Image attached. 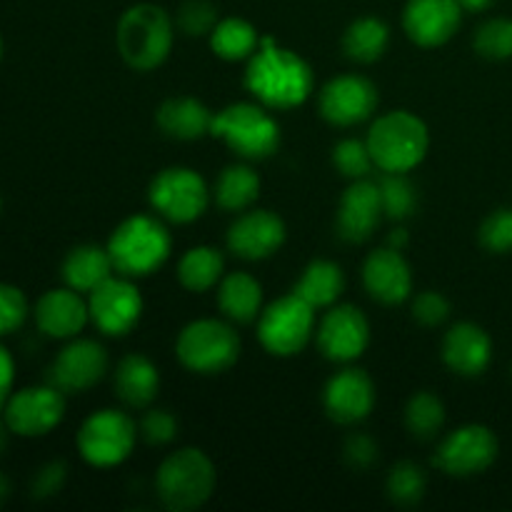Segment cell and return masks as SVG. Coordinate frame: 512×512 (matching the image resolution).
Here are the masks:
<instances>
[{"instance_id":"obj_4","label":"cell","mask_w":512,"mask_h":512,"mask_svg":"<svg viewBox=\"0 0 512 512\" xmlns=\"http://www.w3.org/2000/svg\"><path fill=\"white\" fill-rule=\"evenodd\" d=\"M173 240L168 228L153 215H130L108 240V253L115 270L128 278H145L163 268L170 258Z\"/></svg>"},{"instance_id":"obj_45","label":"cell","mask_w":512,"mask_h":512,"mask_svg":"<svg viewBox=\"0 0 512 512\" xmlns=\"http://www.w3.org/2000/svg\"><path fill=\"white\" fill-rule=\"evenodd\" d=\"M13 378H15V365L10 358L8 350L0 345V410L5 408L10 398V390H13Z\"/></svg>"},{"instance_id":"obj_25","label":"cell","mask_w":512,"mask_h":512,"mask_svg":"<svg viewBox=\"0 0 512 512\" xmlns=\"http://www.w3.org/2000/svg\"><path fill=\"white\" fill-rule=\"evenodd\" d=\"M113 388L128 408H148L160 390V373L148 355L130 353L120 358L113 373Z\"/></svg>"},{"instance_id":"obj_20","label":"cell","mask_w":512,"mask_h":512,"mask_svg":"<svg viewBox=\"0 0 512 512\" xmlns=\"http://www.w3.org/2000/svg\"><path fill=\"white\" fill-rule=\"evenodd\" d=\"M285 243V223L273 210H248L228 228V248L243 260H265Z\"/></svg>"},{"instance_id":"obj_12","label":"cell","mask_w":512,"mask_h":512,"mask_svg":"<svg viewBox=\"0 0 512 512\" xmlns=\"http://www.w3.org/2000/svg\"><path fill=\"white\" fill-rule=\"evenodd\" d=\"M88 310L90 320L100 333L120 338L140 323L143 295L128 275H120V278L110 275L105 283L88 293Z\"/></svg>"},{"instance_id":"obj_22","label":"cell","mask_w":512,"mask_h":512,"mask_svg":"<svg viewBox=\"0 0 512 512\" xmlns=\"http://www.w3.org/2000/svg\"><path fill=\"white\" fill-rule=\"evenodd\" d=\"M90 320L88 303L83 295L73 288H55L48 290L43 298L35 303V323L40 333L58 340L78 338Z\"/></svg>"},{"instance_id":"obj_37","label":"cell","mask_w":512,"mask_h":512,"mask_svg":"<svg viewBox=\"0 0 512 512\" xmlns=\"http://www.w3.org/2000/svg\"><path fill=\"white\" fill-rule=\"evenodd\" d=\"M333 165L340 175L350 180L368 178L370 170L375 168V160L370 155L368 140L345 138L333 148Z\"/></svg>"},{"instance_id":"obj_6","label":"cell","mask_w":512,"mask_h":512,"mask_svg":"<svg viewBox=\"0 0 512 512\" xmlns=\"http://www.w3.org/2000/svg\"><path fill=\"white\" fill-rule=\"evenodd\" d=\"M210 135L245 160H265L280 148V125L263 103H233L215 113Z\"/></svg>"},{"instance_id":"obj_1","label":"cell","mask_w":512,"mask_h":512,"mask_svg":"<svg viewBox=\"0 0 512 512\" xmlns=\"http://www.w3.org/2000/svg\"><path fill=\"white\" fill-rule=\"evenodd\" d=\"M245 88L265 108L290 110L303 105L315 88L313 68L293 50L275 43V38H260V48L248 58Z\"/></svg>"},{"instance_id":"obj_14","label":"cell","mask_w":512,"mask_h":512,"mask_svg":"<svg viewBox=\"0 0 512 512\" xmlns=\"http://www.w3.org/2000/svg\"><path fill=\"white\" fill-rule=\"evenodd\" d=\"M378 100L380 95L373 80L358 73H345L328 80L320 90V115L330 125L353 128L375 113Z\"/></svg>"},{"instance_id":"obj_40","label":"cell","mask_w":512,"mask_h":512,"mask_svg":"<svg viewBox=\"0 0 512 512\" xmlns=\"http://www.w3.org/2000/svg\"><path fill=\"white\" fill-rule=\"evenodd\" d=\"M28 318V300L15 285L0 283V335L15 333Z\"/></svg>"},{"instance_id":"obj_32","label":"cell","mask_w":512,"mask_h":512,"mask_svg":"<svg viewBox=\"0 0 512 512\" xmlns=\"http://www.w3.org/2000/svg\"><path fill=\"white\" fill-rule=\"evenodd\" d=\"M208 38L213 53L218 58L230 60V63H235V60H248L260 48L258 30L243 18L218 20V25H215Z\"/></svg>"},{"instance_id":"obj_19","label":"cell","mask_w":512,"mask_h":512,"mask_svg":"<svg viewBox=\"0 0 512 512\" xmlns=\"http://www.w3.org/2000/svg\"><path fill=\"white\" fill-rule=\"evenodd\" d=\"M463 8L458 0H408L403 10V28L420 48L445 45L460 28Z\"/></svg>"},{"instance_id":"obj_9","label":"cell","mask_w":512,"mask_h":512,"mask_svg":"<svg viewBox=\"0 0 512 512\" xmlns=\"http://www.w3.org/2000/svg\"><path fill=\"white\" fill-rule=\"evenodd\" d=\"M138 440L133 418L120 410H98L78 430V450L93 468H115L130 458Z\"/></svg>"},{"instance_id":"obj_29","label":"cell","mask_w":512,"mask_h":512,"mask_svg":"<svg viewBox=\"0 0 512 512\" xmlns=\"http://www.w3.org/2000/svg\"><path fill=\"white\" fill-rule=\"evenodd\" d=\"M390 45V28L385 20L375 18V15H363V18L353 20L343 35V50L350 60L355 63H375L385 55Z\"/></svg>"},{"instance_id":"obj_42","label":"cell","mask_w":512,"mask_h":512,"mask_svg":"<svg viewBox=\"0 0 512 512\" xmlns=\"http://www.w3.org/2000/svg\"><path fill=\"white\" fill-rule=\"evenodd\" d=\"M140 435L150 445H168L178 435V420L170 410H148L140 420Z\"/></svg>"},{"instance_id":"obj_36","label":"cell","mask_w":512,"mask_h":512,"mask_svg":"<svg viewBox=\"0 0 512 512\" xmlns=\"http://www.w3.org/2000/svg\"><path fill=\"white\" fill-rule=\"evenodd\" d=\"M475 53L488 60H508L512 58V20L510 18H490L475 30L473 35Z\"/></svg>"},{"instance_id":"obj_8","label":"cell","mask_w":512,"mask_h":512,"mask_svg":"<svg viewBox=\"0 0 512 512\" xmlns=\"http://www.w3.org/2000/svg\"><path fill=\"white\" fill-rule=\"evenodd\" d=\"M315 330V308L298 293H290L270 303L258 318V338L270 355L293 358L303 353Z\"/></svg>"},{"instance_id":"obj_26","label":"cell","mask_w":512,"mask_h":512,"mask_svg":"<svg viewBox=\"0 0 512 512\" xmlns=\"http://www.w3.org/2000/svg\"><path fill=\"white\" fill-rule=\"evenodd\" d=\"M218 305L230 323H253L263 313V285L248 273L225 275L218 283Z\"/></svg>"},{"instance_id":"obj_39","label":"cell","mask_w":512,"mask_h":512,"mask_svg":"<svg viewBox=\"0 0 512 512\" xmlns=\"http://www.w3.org/2000/svg\"><path fill=\"white\" fill-rule=\"evenodd\" d=\"M480 243L490 253H512V208H500L490 213L480 225Z\"/></svg>"},{"instance_id":"obj_10","label":"cell","mask_w":512,"mask_h":512,"mask_svg":"<svg viewBox=\"0 0 512 512\" xmlns=\"http://www.w3.org/2000/svg\"><path fill=\"white\" fill-rule=\"evenodd\" d=\"M148 198L155 213H160L170 223L185 225L203 218L210 203V190L195 170L175 165L155 175Z\"/></svg>"},{"instance_id":"obj_21","label":"cell","mask_w":512,"mask_h":512,"mask_svg":"<svg viewBox=\"0 0 512 512\" xmlns=\"http://www.w3.org/2000/svg\"><path fill=\"white\" fill-rule=\"evenodd\" d=\"M363 285L373 300L383 305H400L413 295V270L403 250L380 248L365 258Z\"/></svg>"},{"instance_id":"obj_5","label":"cell","mask_w":512,"mask_h":512,"mask_svg":"<svg viewBox=\"0 0 512 512\" xmlns=\"http://www.w3.org/2000/svg\"><path fill=\"white\" fill-rule=\"evenodd\" d=\"M215 465L203 450L180 448L160 463L155 488L160 500L173 512L203 508L215 490Z\"/></svg>"},{"instance_id":"obj_15","label":"cell","mask_w":512,"mask_h":512,"mask_svg":"<svg viewBox=\"0 0 512 512\" xmlns=\"http://www.w3.org/2000/svg\"><path fill=\"white\" fill-rule=\"evenodd\" d=\"M370 323L355 305H330L318 325V348L333 363H353L368 350Z\"/></svg>"},{"instance_id":"obj_18","label":"cell","mask_w":512,"mask_h":512,"mask_svg":"<svg viewBox=\"0 0 512 512\" xmlns=\"http://www.w3.org/2000/svg\"><path fill=\"white\" fill-rule=\"evenodd\" d=\"M323 408L340 425L363 423L375 408V385L365 370L345 368L328 380L323 390Z\"/></svg>"},{"instance_id":"obj_16","label":"cell","mask_w":512,"mask_h":512,"mask_svg":"<svg viewBox=\"0 0 512 512\" xmlns=\"http://www.w3.org/2000/svg\"><path fill=\"white\" fill-rule=\"evenodd\" d=\"M108 373V350L90 338H75L65 345L50 368V385L63 393H83Z\"/></svg>"},{"instance_id":"obj_27","label":"cell","mask_w":512,"mask_h":512,"mask_svg":"<svg viewBox=\"0 0 512 512\" xmlns=\"http://www.w3.org/2000/svg\"><path fill=\"white\" fill-rule=\"evenodd\" d=\"M113 270L115 265L108 248H100V245H78L63 260L65 285L78 290V293L95 290L113 275Z\"/></svg>"},{"instance_id":"obj_44","label":"cell","mask_w":512,"mask_h":512,"mask_svg":"<svg viewBox=\"0 0 512 512\" xmlns=\"http://www.w3.org/2000/svg\"><path fill=\"white\" fill-rule=\"evenodd\" d=\"M65 478H68V468H65V463H60V460L43 465L33 480V498L45 500L58 495L60 490H63Z\"/></svg>"},{"instance_id":"obj_3","label":"cell","mask_w":512,"mask_h":512,"mask_svg":"<svg viewBox=\"0 0 512 512\" xmlns=\"http://www.w3.org/2000/svg\"><path fill=\"white\" fill-rule=\"evenodd\" d=\"M368 148L375 168L383 173H410L425 160L430 148L428 125L410 110L385 113L370 125Z\"/></svg>"},{"instance_id":"obj_51","label":"cell","mask_w":512,"mask_h":512,"mask_svg":"<svg viewBox=\"0 0 512 512\" xmlns=\"http://www.w3.org/2000/svg\"><path fill=\"white\" fill-rule=\"evenodd\" d=\"M0 208H3V200H0Z\"/></svg>"},{"instance_id":"obj_46","label":"cell","mask_w":512,"mask_h":512,"mask_svg":"<svg viewBox=\"0 0 512 512\" xmlns=\"http://www.w3.org/2000/svg\"><path fill=\"white\" fill-rule=\"evenodd\" d=\"M405 245H408V230H405V228L390 230V235H388V248L403 250Z\"/></svg>"},{"instance_id":"obj_43","label":"cell","mask_w":512,"mask_h":512,"mask_svg":"<svg viewBox=\"0 0 512 512\" xmlns=\"http://www.w3.org/2000/svg\"><path fill=\"white\" fill-rule=\"evenodd\" d=\"M345 463L355 470H368L373 468L375 460H378V443H375L370 435L365 433H353L345 440Z\"/></svg>"},{"instance_id":"obj_50","label":"cell","mask_w":512,"mask_h":512,"mask_svg":"<svg viewBox=\"0 0 512 512\" xmlns=\"http://www.w3.org/2000/svg\"><path fill=\"white\" fill-rule=\"evenodd\" d=\"M0 58H3V40H0Z\"/></svg>"},{"instance_id":"obj_28","label":"cell","mask_w":512,"mask_h":512,"mask_svg":"<svg viewBox=\"0 0 512 512\" xmlns=\"http://www.w3.org/2000/svg\"><path fill=\"white\" fill-rule=\"evenodd\" d=\"M345 290V273L333 260H313L303 270L300 280L295 283L293 293H298L313 308H330L338 303Z\"/></svg>"},{"instance_id":"obj_13","label":"cell","mask_w":512,"mask_h":512,"mask_svg":"<svg viewBox=\"0 0 512 512\" xmlns=\"http://www.w3.org/2000/svg\"><path fill=\"white\" fill-rule=\"evenodd\" d=\"M5 423L15 435L40 438L58 428L65 415V393L55 385L18 390L8 398L3 408Z\"/></svg>"},{"instance_id":"obj_31","label":"cell","mask_w":512,"mask_h":512,"mask_svg":"<svg viewBox=\"0 0 512 512\" xmlns=\"http://www.w3.org/2000/svg\"><path fill=\"white\" fill-rule=\"evenodd\" d=\"M225 260L218 248L198 245L190 248L178 263V280L190 293H205L223 280Z\"/></svg>"},{"instance_id":"obj_11","label":"cell","mask_w":512,"mask_h":512,"mask_svg":"<svg viewBox=\"0 0 512 512\" xmlns=\"http://www.w3.org/2000/svg\"><path fill=\"white\" fill-rule=\"evenodd\" d=\"M500 443L485 425H463L445 435L438 445L433 463L450 478H470L485 473L498 460Z\"/></svg>"},{"instance_id":"obj_7","label":"cell","mask_w":512,"mask_h":512,"mask_svg":"<svg viewBox=\"0 0 512 512\" xmlns=\"http://www.w3.org/2000/svg\"><path fill=\"white\" fill-rule=\"evenodd\" d=\"M175 355L190 373H225L240 358V335L225 320H193L180 330L175 340Z\"/></svg>"},{"instance_id":"obj_41","label":"cell","mask_w":512,"mask_h":512,"mask_svg":"<svg viewBox=\"0 0 512 512\" xmlns=\"http://www.w3.org/2000/svg\"><path fill=\"white\" fill-rule=\"evenodd\" d=\"M413 318L425 328L443 325L450 318V300L438 290H423L413 298Z\"/></svg>"},{"instance_id":"obj_24","label":"cell","mask_w":512,"mask_h":512,"mask_svg":"<svg viewBox=\"0 0 512 512\" xmlns=\"http://www.w3.org/2000/svg\"><path fill=\"white\" fill-rule=\"evenodd\" d=\"M215 113L198 98L190 95H175L168 98L155 113V123L168 138L173 140H200L203 135H210Z\"/></svg>"},{"instance_id":"obj_2","label":"cell","mask_w":512,"mask_h":512,"mask_svg":"<svg viewBox=\"0 0 512 512\" xmlns=\"http://www.w3.org/2000/svg\"><path fill=\"white\" fill-rule=\"evenodd\" d=\"M175 25L163 8L138 3L123 13L115 30L118 53L133 70L148 73L163 65L173 50Z\"/></svg>"},{"instance_id":"obj_49","label":"cell","mask_w":512,"mask_h":512,"mask_svg":"<svg viewBox=\"0 0 512 512\" xmlns=\"http://www.w3.org/2000/svg\"><path fill=\"white\" fill-rule=\"evenodd\" d=\"M10 495V483H8V478H5L3 473H0V503H3L5 498H8Z\"/></svg>"},{"instance_id":"obj_47","label":"cell","mask_w":512,"mask_h":512,"mask_svg":"<svg viewBox=\"0 0 512 512\" xmlns=\"http://www.w3.org/2000/svg\"><path fill=\"white\" fill-rule=\"evenodd\" d=\"M460 8L463 10H470V13H480V10L490 8L493 5V0H458Z\"/></svg>"},{"instance_id":"obj_30","label":"cell","mask_w":512,"mask_h":512,"mask_svg":"<svg viewBox=\"0 0 512 512\" xmlns=\"http://www.w3.org/2000/svg\"><path fill=\"white\" fill-rule=\"evenodd\" d=\"M215 203L230 213L248 210L260 195V178L250 165L235 163L228 165L215 180Z\"/></svg>"},{"instance_id":"obj_23","label":"cell","mask_w":512,"mask_h":512,"mask_svg":"<svg viewBox=\"0 0 512 512\" xmlns=\"http://www.w3.org/2000/svg\"><path fill=\"white\" fill-rule=\"evenodd\" d=\"M493 360V340L480 325L458 323L443 338V363L463 378H475Z\"/></svg>"},{"instance_id":"obj_34","label":"cell","mask_w":512,"mask_h":512,"mask_svg":"<svg viewBox=\"0 0 512 512\" xmlns=\"http://www.w3.org/2000/svg\"><path fill=\"white\" fill-rule=\"evenodd\" d=\"M385 218L408 220L418 208V190L405 173H385L378 183Z\"/></svg>"},{"instance_id":"obj_38","label":"cell","mask_w":512,"mask_h":512,"mask_svg":"<svg viewBox=\"0 0 512 512\" xmlns=\"http://www.w3.org/2000/svg\"><path fill=\"white\" fill-rule=\"evenodd\" d=\"M218 8L210 0H188L180 5L178 10V28L190 38H200V35H210L218 25Z\"/></svg>"},{"instance_id":"obj_48","label":"cell","mask_w":512,"mask_h":512,"mask_svg":"<svg viewBox=\"0 0 512 512\" xmlns=\"http://www.w3.org/2000/svg\"><path fill=\"white\" fill-rule=\"evenodd\" d=\"M10 433H13V430L8 428V423H5V418H3V420H0V455H3L5 450H8Z\"/></svg>"},{"instance_id":"obj_33","label":"cell","mask_w":512,"mask_h":512,"mask_svg":"<svg viewBox=\"0 0 512 512\" xmlns=\"http://www.w3.org/2000/svg\"><path fill=\"white\" fill-rule=\"evenodd\" d=\"M445 425V405L430 390H420L405 405V428L413 438L433 440Z\"/></svg>"},{"instance_id":"obj_35","label":"cell","mask_w":512,"mask_h":512,"mask_svg":"<svg viewBox=\"0 0 512 512\" xmlns=\"http://www.w3.org/2000/svg\"><path fill=\"white\" fill-rule=\"evenodd\" d=\"M425 488H428V480H425L423 468L418 463H410V460L393 465V470L388 475V483H385L388 498L395 505H403V508L418 505L423 500Z\"/></svg>"},{"instance_id":"obj_17","label":"cell","mask_w":512,"mask_h":512,"mask_svg":"<svg viewBox=\"0 0 512 512\" xmlns=\"http://www.w3.org/2000/svg\"><path fill=\"white\" fill-rule=\"evenodd\" d=\"M383 203H380V188L373 180H353L340 195L338 218H335V230L345 243H365L373 238L383 220Z\"/></svg>"}]
</instances>
